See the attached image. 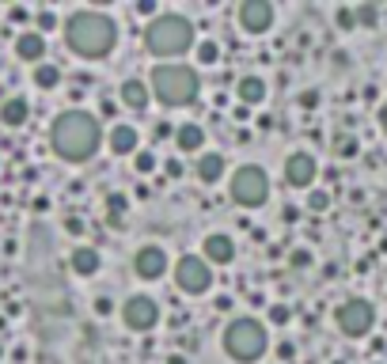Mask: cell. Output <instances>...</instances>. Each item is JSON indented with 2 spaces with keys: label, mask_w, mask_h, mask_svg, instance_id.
I'll return each mask as SVG.
<instances>
[{
  "label": "cell",
  "mask_w": 387,
  "mask_h": 364,
  "mask_svg": "<svg viewBox=\"0 0 387 364\" xmlns=\"http://www.w3.org/2000/svg\"><path fill=\"white\" fill-rule=\"evenodd\" d=\"M99 141H103V130L88 110H65L53 118L50 145L61 160H68V163L91 160V156L99 152Z\"/></svg>",
  "instance_id": "1"
},
{
  "label": "cell",
  "mask_w": 387,
  "mask_h": 364,
  "mask_svg": "<svg viewBox=\"0 0 387 364\" xmlns=\"http://www.w3.org/2000/svg\"><path fill=\"white\" fill-rule=\"evenodd\" d=\"M65 42L80 57H107L118 42V27L103 12H73L65 23Z\"/></svg>",
  "instance_id": "2"
},
{
  "label": "cell",
  "mask_w": 387,
  "mask_h": 364,
  "mask_svg": "<svg viewBox=\"0 0 387 364\" xmlns=\"http://www.w3.org/2000/svg\"><path fill=\"white\" fill-rule=\"evenodd\" d=\"M149 88L164 106H190L198 99L201 84H198V73L190 65H156Z\"/></svg>",
  "instance_id": "3"
},
{
  "label": "cell",
  "mask_w": 387,
  "mask_h": 364,
  "mask_svg": "<svg viewBox=\"0 0 387 364\" xmlns=\"http://www.w3.org/2000/svg\"><path fill=\"white\" fill-rule=\"evenodd\" d=\"M145 46H149V53H156V57H179V53H186V49L194 46V27H190V19L175 16V12L156 16L149 27H145Z\"/></svg>",
  "instance_id": "4"
},
{
  "label": "cell",
  "mask_w": 387,
  "mask_h": 364,
  "mask_svg": "<svg viewBox=\"0 0 387 364\" xmlns=\"http://www.w3.org/2000/svg\"><path fill=\"white\" fill-rule=\"evenodd\" d=\"M266 345H270V334H266V326L258 319H232L224 326V353L232 361L251 364L266 353Z\"/></svg>",
  "instance_id": "5"
},
{
  "label": "cell",
  "mask_w": 387,
  "mask_h": 364,
  "mask_svg": "<svg viewBox=\"0 0 387 364\" xmlns=\"http://www.w3.org/2000/svg\"><path fill=\"white\" fill-rule=\"evenodd\" d=\"M266 197H270V175H266L262 167L247 163V167H239L236 175H232V202L236 205L255 209V205L266 202Z\"/></svg>",
  "instance_id": "6"
},
{
  "label": "cell",
  "mask_w": 387,
  "mask_h": 364,
  "mask_svg": "<svg viewBox=\"0 0 387 364\" xmlns=\"http://www.w3.org/2000/svg\"><path fill=\"white\" fill-rule=\"evenodd\" d=\"M338 330L346 334V338H364V334L372 330V323H376V311H372L369 300H346V304H338V315H334Z\"/></svg>",
  "instance_id": "7"
},
{
  "label": "cell",
  "mask_w": 387,
  "mask_h": 364,
  "mask_svg": "<svg viewBox=\"0 0 387 364\" xmlns=\"http://www.w3.org/2000/svg\"><path fill=\"white\" fill-rule=\"evenodd\" d=\"M175 281H179L182 292H209V284H213V266H209L201 254H182L179 262H175Z\"/></svg>",
  "instance_id": "8"
},
{
  "label": "cell",
  "mask_w": 387,
  "mask_h": 364,
  "mask_svg": "<svg viewBox=\"0 0 387 364\" xmlns=\"http://www.w3.org/2000/svg\"><path fill=\"white\" fill-rule=\"evenodd\" d=\"M122 319H125L129 330L145 334V330H152V326L160 323V304L152 296H129L122 304Z\"/></svg>",
  "instance_id": "9"
},
{
  "label": "cell",
  "mask_w": 387,
  "mask_h": 364,
  "mask_svg": "<svg viewBox=\"0 0 387 364\" xmlns=\"http://www.w3.org/2000/svg\"><path fill=\"white\" fill-rule=\"evenodd\" d=\"M273 23V4L270 0H243L239 4V27L247 34H262Z\"/></svg>",
  "instance_id": "10"
},
{
  "label": "cell",
  "mask_w": 387,
  "mask_h": 364,
  "mask_svg": "<svg viewBox=\"0 0 387 364\" xmlns=\"http://www.w3.org/2000/svg\"><path fill=\"white\" fill-rule=\"evenodd\" d=\"M133 269H137L140 281H160L167 274V254L164 247H140L137 258H133Z\"/></svg>",
  "instance_id": "11"
},
{
  "label": "cell",
  "mask_w": 387,
  "mask_h": 364,
  "mask_svg": "<svg viewBox=\"0 0 387 364\" xmlns=\"http://www.w3.org/2000/svg\"><path fill=\"white\" fill-rule=\"evenodd\" d=\"M285 182L288 186H297V190H304V186H312L315 182V160L308 152H292L285 160Z\"/></svg>",
  "instance_id": "12"
},
{
  "label": "cell",
  "mask_w": 387,
  "mask_h": 364,
  "mask_svg": "<svg viewBox=\"0 0 387 364\" xmlns=\"http://www.w3.org/2000/svg\"><path fill=\"white\" fill-rule=\"evenodd\" d=\"M201 258H205L209 266H228V262L236 258V239L224 235V232L205 235V254H201Z\"/></svg>",
  "instance_id": "13"
},
{
  "label": "cell",
  "mask_w": 387,
  "mask_h": 364,
  "mask_svg": "<svg viewBox=\"0 0 387 364\" xmlns=\"http://www.w3.org/2000/svg\"><path fill=\"white\" fill-rule=\"evenodd\" d=\"M236 99H239V106L266 103V80L262 76H243V80L236 84Z\"/></svg>",
  "instance_id": "14"
},
{
  "label": "cell",
  "mask_w": 387,
  "mask_h": 364,
  "mask_svg": "<svg viewBox=\"0 0 387 364\" xmlns=\"http://www.w3.org/2000/svg\"><path fill=\"white\" fill-rule=\"evenodd\" d=\"M16 53L23 57V61H38L42 65V57H46V38H42L38 31H23L16 38Z\"/></svg>",
  "instance_id": "15"
},
{
  "label": "cell",
  "mask_w": 387,
  "mask_h": 364,
  "mask_svg": "<svg viewBox=\"0 0 387 364\" xmlns=\"http://www.w3.org/2000/svg\"><path fill=\"white\" fill-rule=\"evenodd\" d=\"M175 145H179V152H198L205 145V130H201L198 121H182L179 130H175Z\"/></svg>",
  "instance_id": "16"
},
{
  "label": "cell",
  "mask_w": 387,
  "mask_h": 364,
  "mask_svg": "<svg viewBox=\"0 0 387 364\" xmlns=\"http://www.w3.org/2000/svg\"><path fill=\"white\" fill-rule=\"evenodd\" d=\"M110 152H114V156L137 152V130H133V125H125V121H118L114 130H110Z\"/></svg>",
  "instance_id": "17"
},
{
  "label": "cell",
  "mask_w": 387,
  "mask_h": 364,
  "mask_svg": "<svg viewBox=\"0 0 387 364\" xmlns=\"http://www.w3.org/2000/svg\"><path fill=\"white\" fill-rule=\"evenodd\" d=\"M149 99H152V88L145 80H125L122 84V103L129 106V110H145Z\"/></svg>",
  "instance_id": "18"
},
{
  "label": "cell",
  "mask_w": 387,
  "mask_h": 364,
  "mask_svg": "<svg viewBox=\"0 0 387 364\" xmlns=\"http://www.w3.org/2000/svg\"><path fill=\"white\" fill-rule=\"evenodd\" d=\"M68 262H73V274H76V277L99 274V251H95V247H76Z\"/></svg>",
  "instance_id": "19"
},
{
  "label": "cell",
  "mask_w": 387,
  "mask_h": 364,
  "mask_svg": "<svg viewBox=\"0 0 387 364\" xmlns=\"http://www.w3.org/2000/svg\"><path fill=\"white\" fill-rule=\"evenodd\" d=\"M224 175V156L221 152H201L198 160V178L205 182V186H213V182H221Z\"/></svg>",
  "instance_id": "20"
},
{
  "label": "cell",
  "mask_w": 387,
  "mask_h": 364,
  "mask_svg": "<svg viewBox=\"0 0 387 364\" xmlns=\"http://www.w3.org/2000/svg\"><path fill=\"white\" fill-rule=\"evenodd\" d=\"M27 114H31V106H27V99H19V95L4 99V106H0V121H4V125H23Z\"/></svg>",
  "instance_id": "21"
},
{
  "label": "cell",
  "mask_w": 387,
  "mask_h": 364,
  "mask_svg": "<svg viewBox=\"0 0 387 364\" xmlns=\"http://www.w3.org/2000/svg\"><path fill=\"white\" fill-rule=\"evenodd\" d=\"M34 84H38L42 91L58 88V84H61V69H58V65H50V61H42V65L34 69Z\"/></svg>",
  "instance_id": "22"
},
{
  "label": "cell",
  "mask_w": 387,
  "mask_h": 364,
  "mask_svg": "<svg viewBox=\"0 0 387 364\" xmlns=\"http://www.w3.org/2000/svg\"><path fill=\"white\" fill-rule=\"evenodd\" d=\"M125 209H129L125 194H110V197H107V220H110V224H122V220H125Z\"/></svg>",
  "instance_id": "23"
},
{
  "label": "cell",
  "mask_w": 387,
  "mask_h": 364,
  "mask_svg": "<svg viewBox=\"0 0 387 364\" xmlns=\"http://www.w3.org/2000/svg\"><path fill=\"white\" fill-rule=\"evenodd\" d=\"M353 16H357V27H376L379 23V8L376 4H361V8H353Z\"/></svg>",
  "instance_id": "24"
},
{
  "label": "cell",
  "mask_w": 387,
  "mask_h": 364,
  "mask_svg": "<svg viewBox=\"0 0 387 364\" xmlns=\"http://www.w3.org/2000/svg\"><path fill=\"white\" fill-rule=\"evenodd\" d=\"M334 152L342 156V160H353V156L361 152V145H357V137H338L334 141Z\"/></svg>",
  "instance_id": "25"
},
{
  "label": "cell",
  "mask_w": 387,
  "mask_h": 364,
  "mask_svg": "<svg viewBox=\"0 0 387 364\" xmlns=\"http://www.w3.org/2000/svg\"><path fill=\"white\" fill-rule=\"evenodd\" d=\"M133 167H137V175H152V171H156V156L152 152H133Z\"/></svg>",
  "instance_id": "26"
},
{
  "label": "cell",
  "mask_w": 387,
  "mask_h": 364,
  "mask_svg": "<svg viewBox=\"0 0 387 364\" xmlns=\"http://www.w3.org/2000/svg\"><path fill=\"white\" fill-rule=\"evenodd\" d=\"M216 57H221V46H216V42H201L198 46V61L201 65H216Z\"/></svg>",
  "instance_id": "27"
},
{
  "label": "cell",
  "mask_w": 387,
  "mask_h": 364,
  "mask_svg": "<svg viewBox=\"0 0 387 364\" xmlns=\"http://www.w3.org/2000/svg\"><path fill=\"white\" fill-rule=\"evenodd\" d=\"M308 205H312L315 213L330 209V194H327V190H312V197H308Z\"/></svg>",
  "instance_id": "28"
},
{
  "label": "cell",
  "mask_w": 387,
  "mask_h": 364,
  "mask_svg": "<svg viewBox=\"0 0 387 364\" xmlns=\"http://www.w3.org/2000/svg\"><path fill=\"white\" fill-rule=\"evenodd\" d=\"M338 27H342V31H353V27H357L353 8H338Z\"/></svg>",
  "instance_id": "29"
},
{
  "label": "cell",
  "mask_w": 387,
  "mask_h": 364,
  "mask_svg": "<svg viewBox=\"0 0 387 364\" xmlns=\"http://www.w3.org/2000/svg\"><path fill=\"white\" fill-rule=\"evenodd\" d=\"M288 319H292V311H288L285 304H273V308H270V323L281 326V323H288Z\"/></svg>",
  "instance_id": "30"
},
{
  "label": "cell",
  "mask_w": 387,
  "mask_h": 364,
  "mask_svg": "<svg viewBox=\"0 0 387 364\" xmlns=\"http://www.w3.org/2000/svg\"><path fill=\"white\" fill-rule=\"evenodd\" d=\"M133 12H137V16H152V19H156V0H137Z\"/></svg>",
  "instance_id": "31"
},
{
  "label": "cell",
  "mask_w": 387,
  "mask_h": 364,
  "mask_svg": "<svg viewBox=\"0 0 387 364\" xmlns=\"http://www.w3.org/2000/svg\"><path fill=\"white\" fill-rule=\"evenodd\" d=\"M53 27H58V16H53V12H38V34L53 31Z\"/></svg>",
  "instance_id": "32"
},
{
  "label": "cell",
  "mask_w": 387,
  "mask_h": 364,
  "mask_svg": "<svg viewBox=\"0 0 387 364\" xmlns=\"http://www.w3.org/2000/svg\"><path fill=\"white\" fill-rule=\"evenodd\" d=\"M288 262H292V269H308V266H312V254H308V251H292V258H288Z\"/></svg>",
  "instance_id": "33"
},
{
  "label": "cell",
  "mask_w": 387,
  "mask_h": 364,
  "mask_svg": "<svg viewBox=\"0 0 387 364\" xmlns=\"http://www.w3.org/2000/svg\"><path fill=\"white\" fill-rule=\"evenodd\" d=\"M110 311H114V304H110V296H95V315H103V319H107Z\"/></svg>",
  "instance_id": "34"
},
{
  "label": "cell",
  "mask_w": 387,
  "mask_h": 364,
  "mask_svg": "<svg viewBox=\"0 0 387 364\" xmlns=\"http://www.w3.org/2000/svg\"><path fill=\"white\" fill-rule=\"evenodd\" d=\"M300 106H304V110H315V106H319V91H304V95H300Z\"/></svg>",
  "instance_id": "35"
},
{
  "label": "cell",
  "mask_w": 387,
  "mask_h": 364,
  "mask_svg": "<svg viewBox=\"0 0 387 364\" xmlns=\"http://www.w3.org/2000/svg\"><path fill=\"white\" fill-rule=\"evenodd\" d=\"M167 175H171V178H182V163L175 160V156H171V160H167Z\"/></svg>",
  "instance_id": "36"
},
{
  "label": "cell",
  "mask_w": 387,
  "mask_h": 364,
  "mask_svg": "<svg viewBox=\"0 0 387 364\" xmlns=\"http://www.w3.org/2000/svg\"><path fill=\"white\" fill-rule=\"evenodd\" d=\"M65 228H68V232H73V235H80V232H84L80 217H68V220H65Z\"/></svg>",
  "instance_id": "37"
},
{
  "label": "cell",
  "mask_w": 387,
  "mask_h": 364,
  "mask_svg": "<svg viewBox=\"0 0 387 364\" xmlns=\"http://www.w3.org/2000/svg\"><path fill=\"white\" fill-rule=\"evenodd\" d=\"M379 125H384V133H387V103H384V110H379Z\"/></svg>",
  "instance_id": "38"
},
{
  "label": "cell",
  "mask_w": 387,
  "mask_h": 364,
  "mask_svg": "<svg viewBox=\"0 0 387 364\" xmlns=\"http://www.w3.org/2000/svg\"><path fill=\"white\" fill-rule=\"evenodd\" d=\"M171 364H186V356H171Z\"/></svg>",
  "instance_id": "39"
},
{
  "label": "cell",
  "mask_w": 387,
  "mask_h": 364,
  "mask_svg": "<svg viewBox=\"0 0 387 364\" xmlns=\"http://www.w3.org/2000/svg\"><path fill=\"white\" fill-rule=\"evenodd\" d=\"M334 364H346V361H334Z\"/></svg>",
  "instance_id": "40"
},
{
  "label": "cell",
  "mask_w": 387,
  "mask_h": 364,
  "mask_svg": "<svg viewBox=\"0 0 387 364\" xmlns=\"http://www.w3.org/2000/svg\"><path fill=\"white\" fill-rule=\"evenodd\" d=\"M372 364H379V361H372Z\"/></svg>",
  "instance_id": "41"
}]
</instances>
